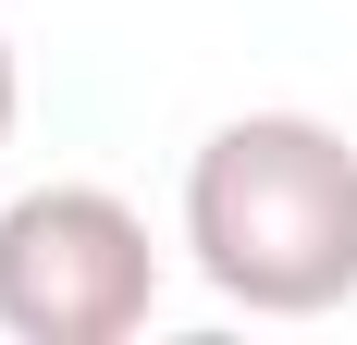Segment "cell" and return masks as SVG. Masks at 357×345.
Segmentation results:
<instances>
[{
    "label": "cell",
    "instance_id": "cell-1",
    "mask_svg": "<svg viewBox=\"0 0 357 345\" xmlns=\"http://www.w3.org/2000/svg\"><path fill=\"white\" fill-rule=\"evenodd\" d=\"M185 259L247 321H321L357 296V148L308 111H234L185 161Z\"/></svg>",
    "mask_w": 357,
    "mask_h": 345
},
{
    "label": "cell",
    "instance_id": "cell-2",
    "mask_svg": "<svg viewBox=\"0 0 357 345\" xmlns=\"http://www.w3.org/2000/svg\"><path fill=\"white\" fill-rule=\"evenodd\" d=\"M160 309V247L111 185H25L0 210V333L13 345H123Z\"/></svg>",
    "mask_w": 357,
    "mask_h": 345
},
{
    "label": "cell",
    "instance_id": "cell-3",
    "mask_svg": "<svg viewBox=\"0 0 357 345\" xmlns=\"http://www.w3.org/2000/svg\"><path fill=\"white\" fill-rule=\"evenodd\" d=\"M13 99H25V74H13V37H0V136H13Z\"/></svg>",
    "mask_w": 357,
    "mask_h": 345
}]
</instances>
